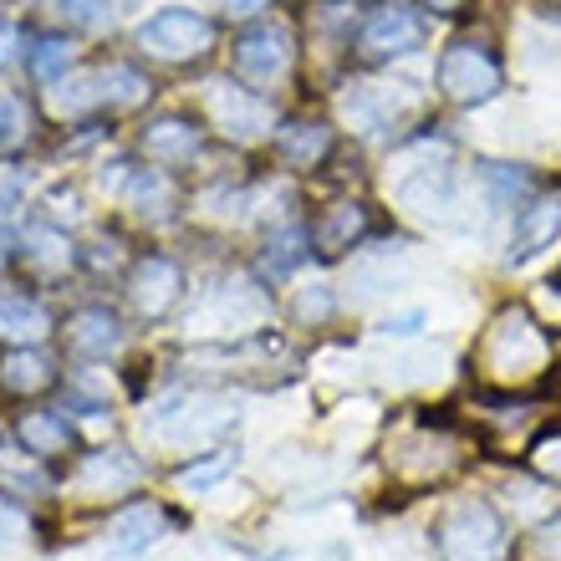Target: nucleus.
<instances>
[{"instance_id":"1","label":"nucleus","mask_w":561,"mask_h":561,"mask_svg":"<svg viewBox=\"0 0 561 561\" xmlns=\"http://www.w3.org/2000/svg\"><path fill=\"white\" fill-rule=\"evenodd\" d=\"M434 82H439V92L449 103L474 107V103H490V98L501 92L505 72H501V57H495L485 42H470V36H465V42L444 46Z\"/></svg>"},{"instance_id":"2","label":"nucleus","mask_w":561,"mask_h":561,"mask_svg":"<svg viewBox=\"0 0 561 561\" xmlns=\"http://www.w3.org/2000/svg\"><path fill=\"white\" fill-rule=\"evenodd\" d=\"M439 561H501L505 551V526L485 501H465L439 520Z\"/></svg>"},{"instance_id":"3","label":"nucleus","mask_w":561,"mask_h":561,"mask_svg":"<svg viewBox=\"0 0 561 561\" xmlns=\"http://www.w3.org/2000/svg\"><path fill=\"white\" fill-rule=\"evenodd\" d=\"M547 332L526 317V311H505L501 322L490 327V368L501 373V378H531L536 368H547Z\"/></svg>"},{"instance_id":"4","label":"nucleus","mask_w":561,"mask_h":561,"mask_svg":"<svg viewBox=\"0 0 561 561\" xmlns=\"http://www.w3.org/2000/svg\"><path fill=\"white\" fill-rule=\"evenodd\" d=\"M138 46L159 61H190V57H205L215 46V26L199 11H179L174 5V11L148 15L138 26Z\"/></svg>"},{"instance_id":"5","label":"nucleus","mask_w":561,"mask_h":561,"mask_svg":"<svg viewBox=\"0 0 561 561\" xmlns=\"http://www.w3.org/2000/svg\"><path fill=\"white\" fill-rule=\"evenodd\" d=\"M414 46H424V15H419L409 0H383V5L363 21V31H357V51L368 61L403 57V51H414Z\"/></svg>"},{"instance_id":"6","label":"nucleus","mask_w":561,"mask_h":561,"mask_svg":"<svg viewBox=\"0 0 561 561\" xmlns=\"http://www.w3.org/2000/svg\"><path fill=\"white\" fill-rule=\"evenodd\" d=\"M291 67V31L280 21H255L236 36V72L245 82H276Z\"/></svg>"},{"instance_id":"7","label":"nucleus","mask_w":561,"mask_h":561,"mask_svg":"<svg viewBox=\"0 0 561 561\" xmlns=\"http://www.w3.org/2000/svg\"><path fill=\"white\" fill-rule=\"evenodd\" d=\"M209 113L225 123V134H236V138H261L271 128V107L251 88H230V82L209 88Z\"/></svg>"},{"instance_id":"8","label":"nucleus","mask_w":561,"mask_h":561,"mask_svg":"<svg viewBox=\"0 0 561 561\" xmlns=\"http://www.w3.org/2000/svg\"><path fill=\"white\" fill-rule=\"evenodd\" d=\"M179 291H184L179 266H174V261H163V255H148V261H138L134 280H128V301H134L144 317H163V311L179 301Z\"/></svg>"},{"instance_id":"9","label":"nucleus","mask_w":561,"mask_h":561,"mask_svg":"<svg viewBox=\"0 0 561 561\" xmlns=\"http://www.w3.org/2000/svg\"><path fill=\"white\" fill-rule=\"evenodd\" d=\"M557 236H561V194H541V199H531L520 209L516 230H511V261H531Z\"/></svg>"},{"instance_id":"10","label":"nucleus","mask_w":561,"mask_h":561,"mask_svg":"<svg viewBox=\"0 0 561 561\" xmlns=\"http://www.w3.org/2000/svg\"><path fill=\"white\" fill-rule=\"evenodd\" d=\"M118 342H123V327H118V317L103 307H82L72 322H67V347H72L77 357H107Z\"/></svg>"},{"instance_id":"11","label":"nucleus","mask_w":561,"mask_h":561,"mask_svg":"<svg viewBox=\"0 0 561 561\" xmlns=\"http://www.w3.org/2000/svg\"><path fill=\"white\" fill-rule=\"evenodd\" d=\"M144 153L159 163H184L199 153V128L190 118H159L144 128Z\"/></svg>"},{"instance_id":"12","label":"nucleus","mask_w":561,"mask_h":561,"mask_svg":"<svg viewBox=\"0 0 561 561\" xmlns=\"http://www.w3.org/2000/svg\"><path fill=\"white\" fill-rule=\"evenodd\" d=\"M276 153L291 169H317L332 153V128L327 123H286L276 134Z\"/></svg>"},{"instance_id":"13","label":"nucleus","mask_w":561,"mask_h":561,"mask_svg":"<svg viewBox=\"0 0 561 561\" xmlns=\"http://www.w3.org/2000/svg\"><path fill=\"white\" fill-rule=\"evenodd\" d=\"M368 230V215H363V205H332L322 215V220L311 225V245L322 255H342L353 251V240Z\"/></svg>"},{"instance_id":"14","label":"nucleus","mask_w":561,"mask_h":561,"mask_svg":"<svg viewBox=\"0 0 561 561\" xmlns=\"http://www.w3.org/2000/svg\"><path fill=\"white\" fill-rule=\"evenodd\" d=\"M0 388L5 393H46L51 388V363L42 353L11 347V353H0Z\"/></svg>"},{"instance_id":"15","label":"nucleus","mask_w":561,"mask_h":561,"mask_svg":"<svg viewBox=\"0 0 561 561\" xmlns=\"http://www.w3.org/2000/svg\"><path fill=\"white\" fill-rule=\"evenodd\" d=\"M21 255H26V266L42 271V276H57V271L72 266V245H67V236L51 230V225H31L26 240H21Z\"/></svg>"},{"instance_id":"16","label":"nucleus","mask_w":561,"mask_h":561,"mask_svg":"<svg viewBox=\"0 0 561 561\" xmlns=\"http://www.w3.org/2000/svg\"><path fill=\"white\" fill-rule=\"evenodd\" d=\"M128 209H134V215H153V220H163V215H169V209H174V184H169V179L159 174V169H134V174H128Z\"/></svg>"},{"instance_id":"17","label":"nucleus","mask_w":561,"mask_h":561,"mask_svg":"<svg viewBox=\"0 0 561 561\" xmlns=\"http://www.w3.org/2000/svg\"><path fill=\"white\" fill-rule=\"evenodd\" d=\"M51 317L42 301H31L26 291H0V332L5 337H42Z\"/></svg>"},{"instance_id":"18","label":"nucleus","mask_w":561,"mask_h":561,"mask_svg":"<svg viewBox=\"0 0 561 561\" xmlns=\"http://www.w3.org/2000/svg\"><path fill=\"white\" fill-rule=\"evenodd\" d=\"M148 92H153L148 77L134 72V67H123V61H113V67L98 77V103H107V107H138Z\"/></svg>"},{"instance_id":"19","label":"nucleus","mask_w":561,"mask_h":561,"mask_svg":"<svg viewBox=\"0 0 561 561\" xmlns=\"http://www.w3.org/2000/svg\"><path fill=\"white\" fill-rule=\"evenodd\" d=\"M21 439L31 455H61L72 444V424L61 414H21Z\"/></svg>"},{"instance_id":"20","label":"nucleus","mask_w":561,"mask_h":561,"mask_svg":"<svg viewBox=\"0 0 561 561\" xmlns=\"http://www.w3.org/2000/svg\"><path fill=\"white\" fill-rule=\"evenodd\" d=\"M163 531V511L159 505H134L113 520V536H118V551H144L148 541H159Z\"/></svg>"},{"instance_id":"21","label":"nucleus","mask_w":561,"mask_h":561,"mask_svg":"<svg viewBox=\"0 0 561 561\" xmlns=\"http://www.w3.org/2000/svg\"><path fill=\"white\" fill-rule=\"evenodd\" d=\"M138 459H128L123 449H103V455H88V465H82V485H134L138 480Z\"/></svg>"},{"instance_id":"22","label":"nucleus","mask_w":561,"mask_h":561,"mask_svg":"<svg viewBox=\"0 0 561 561\" xmlns=\"http://www.w3.org/2000/svg\"><path fill=\"white\" fill-rule=\"evenodd\" d=\"M307 245H311L307 230H280L266 245V255H261V271H266V276H286V271H296L307 261Z\"/></svg>"},{"instance_id":"23","label":"nucleus","mask_w":561,"mask_h":561,"mask_svg":"<svg viewBox=\"0 0 561 561\" xmlns=\"http://www.w3.org/2000/svg\"><path fill=\"white\" fill-rule=\"evenodd\" d=\"M26 61L36 77H57V72H67V61H72V42H67V36H36Z\"/></svg>"},{"instance_id":"24","label":"nucleus","mask_w":561,"mask_h":561,"mask_svg":"<svg viewBox=\"0 0 561 561\" xmlns=\"http://www.w3.org/2000/svg\"><path fill=\"white\" fill-rule=\"evenodd\" d=\"M57 15L67 26H82V31H103L113 21V0H57Z\"/></svg>"},{"instance_id":"25","label":"nucleus","mask_w":561,"mask_h":561,"mask_svg":"<svg viewBox=\"0 0 561 561\" xmlns=\"http://www.w3.org/2000/svg\"><path fill=\"white\" fill-rule=\"evenodd\" d=\"M236 470V455H215V459H205V465H190V470L179 474V485L184 490H205V485H215L220 474H230Z\"/></svg>"},{"instance_id":"26","label":"nucleus","mask_w":561,"mask_h":561,"mask_svg":"<svg viewBox=\"0 0 561 561\" xmlns=\"http://www.w3.org/2000/svg\"><path fill=\"white\" fill-rule=\"evenodd\" d=\"M21 103L15 98H0V144H21Z\"/></svg>"},{"instance_id":"27","label":"nucleus","mask_w":561,"mask_h":561,"mask_svg":"<svg viewBox=\"0 0 561 561\" xmlns=\"http://www.w3.org/2000/svg\"><path fill=\"white\" fill-rule=\"evenodd\" d=\"M536 465H541V474L561 480V439H547V444H541V449H536Z\"/></svg>"},{"instance_id":"28","label":"nucleus","mask_w":561,"mask_h":561,"mask_svg":"<svg viewBox=\"0 0 561 561\" xmlns=\"http://www.w3.org/2000/svg\"><path fill=\"white\" fill-rule=\"evenodd\" d=\"M327 311H332L327 296H301V301H296V317H301V322H322Z\"/></svg>"},{"instance_id":"29","label":"nucleus","mask_w":561,"mask_h":561,"mask_svg":"<svg viewBox=\"0 0 561 561\" xmlns=\"http://www.w3.org/2000/svg\"><path fill=\"white\" fill-rule=\"evenodd\" d=\"M15 42H21V36H15V26H11V21H0V72L15 61Z\"/></svg>"},{"instance_id":"30","label":"nucleus","mask_w":561,"mask_h":561,"mask_svg":"<svg viewBox=\"0 0 561 561\" xmlns=\"http://www.w3.org/2000/svg\"><path fill=\"white\" fill-rule=\"evenodd\" d=\"M541 551H547V557H561V520H557V526H551V531H547V541H541Z\"/></svg>"},{"instance_id":"31","label":"nucleus","mask_w":561,"mask_h":561,"mask_svg":"<svg viewBox=\"0 0 561 561\" xmlns=\"http://www.w3.org/2000/svg\"><path fill=\"white\" fill-rule=\"evenodd\" d=\"M439 5H449V0H439Z\"/></svg>"}]
</instances>
